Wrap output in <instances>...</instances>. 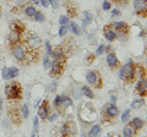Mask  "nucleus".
Listing matches in <instances>:
<instances>
[{
  "mask_svg": "<svg viewBox=\"0 0 147 137\" xmlns=\"http://www.w3.org/2000/svg\"><path fill=\"white\" fill-rule=\"evenodd\" d=\"M119 77L123 80L125 83L130 85L136 80V64L130 60L127 61L125 65L120 67V72H119Z\"/></svg>",
  "mask_w": 147,
  "mask_h": 137,
  "instance_id": "nucleus-1",
  "label": "nucleus"
},
{
  "mask_svg": "<svg viewBox=\"0 0 147 137\" xmlns=\"http://www.w3.org/2000/svg\"><path fill=\"white\" fill-rule=\"evenodd\" d=\"M5 95L9 100H20L22 98V86L16 81L6 85Z\"/></svg>",
  "mask_w": 147,
  "mask_h": 137,
  "instance_id": "nucleus-2",
  "label": "nucleus"
},
{
  "mask_svg": "<svg viewBox=\"0 0 147 137\" xmlns=\"http://www.w3.org/2000/svg\"><path fill=\"white\" fill-rule=\"evenodd\" d=\"M11 48V54H12V56L16 59V60L18 62H21V64H25L26 61V53H27V47H26V44L24 43H18V44H15V45H12Z\"/></svg>",
  "mask_w": 147,
  "mask_h": 137,
  "instance_id": "nucleus-3",
  "label": "nucleus"
},
{
  "mask_svg": "<svg viewBox=\"0 0 147 137\" xmlns=\"http://www.w3.org/2000/svg\"><path fill=\"white\" fill-rule=\"evenodd\" d=\"M86 80L91 86H93L94 88L100 89L103 86V79H102V76H100L99 71H97V70H92V71L87 72Z\"/></svg>",
  "mask_w": 147,
  "mask_h": 137,
  "instance_id": "nucleus-4",
  "label": "nucleus"
},
{
  "mask_svg": "<svg viewBox=\"0 0 147 137\" xmlns=\"http://www.w3.org/2000/svg\"><path fill=\"white\" fill-rule=\"evenodd\" d=\"M113 26V30L115 32L117 37L119 38H125L126 36L129 34V31H130V26H129L126 22L124 21H119V22H113L112 24Z\"/></svg>",
  "mask_w": 147,
  "mask_h": 137,
  "instance_id": "nucleus-5",
  "label": "nucleus"
},
{
  "mask_svg": "<svg viewBox=\"0 0 147 137\" xmlns=\"http://www.w3.org/2000/svg\"><path fill=\"white\" fill-rule=\"evenodd\" d=\"M7 115H9V118H10V120L12 121V124H15V125H21L22 120H24L20 108L13 107V105L9 107V109H7Z\"/></svg>",
  "mask_w": 147,
  "mask_h": 137,
  "instance_id": "nucleus-6",
  "label": "nucleus"
},
{
  "mask_svg": "<svg viewBox=\"0 0 147 137\" xmlns=\"http://www.w3.org/2000/svg\"><path fill=\"white\" fill-rule=\"evenodd\" d=\"M65 61L66 60H53L52 65H50V76L57 77L60 76L64 71H65Z\"/></svg>",
  "mask_w": 147,
  "mask_h": 137,
  "instance_id": "nucleus-7",
  "label": "nucleus"
},
{
  "mask_svg": "<svg viewBox=\"0 0 147 137\" xmlns=\"http://www.w3.org/2000/svg\"><path fill=\"white\" fill-rule=\"evenodd\" d=\"M50 114V105H49V100L44 99L42 104L38 108V118H40L42 120H47V118Z\"/></svg>",
  "mask_w": 147,
  "mask_h": 137,
  "instance_id": "nucleus-8",
  "label": "nucleus"
},
{
  "mask_svg": "<svg viewBox=\"0 0 147 137\" xmlns=\"http://www.w3.org/2000/svg\"><path fill=\"white\" fill-rule=\"evenodd\" d=\"M103 114H104V116L107 119H114L115 116L119 115V109H118V107L115 105V104L109 103V104H107V105L104 107Z\"/></svg>",
  "mask_w": 147,
  "mask_h": 137,
  "instance_id": "nucleus-9",
  "label": "nucleus"
},
{
  "mask_svg": "<svg viewBox=\"0 0 147 137\" xmlns=\"http://www.w3.org/2000/svg\"><path fill=\"white\" fill-rule=\"evenodd\" d=\"M134 7H135V11L137 15L146 17L147 0H134Z\"/></svg>",
  "mask_w": 147,
  "mask_h": 137,
  "instance_id": "nucleus-10",
  "label": "nucleus"
},
{
  "mask_svg": "<svg viewBox=\"0 0 147 137\" xmlns=\"http://www.w3.org/2000/svg\"><path fill=\"white\" fill-rule=\"evenodd\" d=\"M135 92L139 94L141 98L146 97V94H147V81H146V77H144V79H139V82H137V85H136Z\"/></svg>",
  "mask_w": 147,
  "mask_h": 137,
  "instance_id": "nucleus-11",
  "label": "nucleus"
},
{
  "mask_svg": "<svg viewBox=\"0 0 147 137\" xmlns=\"http://www.w3.org/2000/svg\"><path fill=\"white\" fill-rule=\"evenodd\" d=\"M107 64L108 66L112 68V70H115V68L120 67V61H119L118 56L115 55V53H109L107 55Z\"/></svg>",
  "mask_w": 147,
  "mask_h": 137,
  "instance_id": "nucleus-12",
  "label": "nucleus"
},
{
  "mask_svg": "<svg viewBox=\"0 0 147 137\" xmlns=\"http://www.w3.org/2000/svg\"><path fill=\"white\" fill-rule=\"evenodd\" d=\"M25 44H26V47H28L30 49H39L42 42H40L39 37H37V36H31V37H28L26 39Z\"/></svg>",
  "mask_w": 147,
  "mask_h": 137,
  "instance_id": "nucleus-13",
  "label": "nucleus"
},
{
  "mask_svg": "<svg viewBox=\"0 0 147 137\" xmlns=\"http://www.w3.org/2000/svg\"><path fill=\"white\" fill-rule=\"evenodd\" d=\"M7 39H9V44H10V47H12V45L18 44V43L22 42V33H20V32H17V31L11 30Z\"/></svg>",
  "mask_w": 147,
  "mask_h": 137,
  "instance_id": "nucleus-14",
  "label": "nucleus"
},
{
  "mask_svg": "<svg viewBox=\"0 0 147 137\" xmlns=\"http://www.w3.org/2000/svg\"><path fill=\"white\" fill-rule=\"evenodd\" d=\"M103 33H104L105 39L109 40V42H114V40L117 39V34H115V32H114V30H113L112 24H109V25H107V26H104Z\"/></svg>",
  "mask_w": 147,
  "mask_h": 137,
  "instance_id": "nucleus-15",
  "label": "nucleus"
},
{
  "mask_svg": "<svg viewBox=\"0 0 147 137\" xmlns=\"http://www.w3.org/2000/svg\"><path fill=\"white\" fill-rule=\"evenodd\" d=\"M136 130L134 129V126L131 125V122L124 127V137H136Z\"/></svg>",
  "mask_w": 147,
  "mask_h": 137,
  "instance_id": "nucleus-16",
  "label": "nucleus"
},
{
  "mask_svg": "<svg viewBox=\"0 0 147 137\" xmlns=\"http://www.w3.org/2000/svg\"><path fill=\"white\" fill-rule=\"evenodd\" d=\"M11 30L17 31V32H20V33L24 34L26 32V26L22 24L21 21H15V22H12L11 24Z\"/></svg>",
  "mask_w": 147,
  "mask_h": 137,
  "instance_id": "nucleus-17",
  "label": "nucleus"
},
{
  "mask_svg": "<svg viewBox=\"0 0 147 137\" xmlns=\"http://www.w3.org/2000/svg\"><path fill=\"white\" fill-rule=\"evenodd\" d=\"M131 125L134 126V129L136 131H139V130H141L142 127L145 126V121L142 120L141 118H134V119H132V121H131Z\"/></svg>",
  "mask_w": 147,
  "mask_h": 137,
  "instance_id": "nucleus-18",
  "label": "nucleus"
},
{
  "mask_svg": "<svg viewBox=\"0 0 147 137\" xmlns=\"http://www.w3.org/2000/svg\"><path fill=\"white\" fill-rule=\"evenodd\" d=\"M70 105H72V100L70 97H67V95H61V104H60V109L63 110H65L66 108H69Z\"/></svg>",
  "mask_w": 147,
  "mask_h": 137,
  "instance_id": "nucleus-19",
  "label": "nucleus"
},
{
  "mask_svg": "<svg viewBox=\"0 0 147 137\" xmlns=\"http://www.w3.org/2000/svg\"><path fill=\"white\" fill-rule=\"evenodd\" d=\"M81 93L86 95L87 98H90V99H93L94 98V93H93V91H92V88H90L88 86H82L81 87Z\"/></svg>",
  "mask_w": 147,
  "mask_h": 137,
  "instance_id": "nucleus-20",
  "label": "nucleus"
},
{
  "mask_svg": "<svg viewBox=\"0 0 147 137\" xmlns=\"http://www.w3.org/2000/svg\"><path fill=\"white\" fill-rule=\"evenodd\" d=\"M67 26H69V28L71 30V32H72L74 34H76V36H81V34H82V31H81V28H80V27L77 26V25H76L74 21L69 22V25H67Z\"/></svg>",
  "mask_w": 147,
  "mask_h": 137,
  "instance_id": "nucleus-21",
  "label": "nucleus"
},
{
  "mask_svg": "<svg viewBox=\"0 0 147 137\" xmlns=\"http://www.w3.org/2000/svg\"><path fill=\"white\" fill-rule=\"evenodd\" d=\"M100 131H102L100 126H99V125H94V126L90 130V132H88V137H97V136L100 134Z\"/></svg>",
  "mask_w": 147,
  "mask_h": 137,
  "instance_id": "nucleus-22",
  "label": "nucleus"
},
{
  "mask_svg": "<svg viewBox=\"0 0 147 137\" xmlns=\"http://www.w3.org/2000/svg\"><path fill=\"white\" fill-rule=\"evenodd\" d=\"M36 12H37V10H36L34 6L28 5V6L25 7V15H26L27 17H33V16L36 15Z\"/></svg>",
  "mask_w": 147,
  "mask_h": 137,
  "instance_id": "nucleus-23",
  "label": "nucleus"
},
{
  "mask_svg": "<svg viewBox=\"0 0 147 137\" xmlns=\"http://www.w3.org/2000/svg\"><path fill=\"white\" fill-rule=\"evenodd\" d=\"M7 72H9V80H12L15 77L18 76V68L12 66V67H7Z\"/></svg>",
  "mask_w": 147,
  "mask_h": 137,
  "instance_id": "nucleus-24",
  "label": "nucleus"
},
{
  "mask_svg": "<svg viewBox=\"0 0 147 137\" xmlns=\"http://www.w3.org/2000/svg\"><path fill=\"white\" fill-rule=\"evenodd\" d=\"M145 105V99H137V100H134V102L131 103V108L132 109H140Z\"/></svg>",
  "mask_w": 147,
  "mask_h": 137,
  "instance_id": "nucleus-25",
  "label": "nucleus"
},
{
  "mask_svg": "<svg viewBox=\"0 0 147 137\" xmlns=\"http://www.w3.org/2000/svg\"><path fill=\"white\" fill-rule=\"evenodd\" d=\"M20 110H21V114H22V118L24 119H27L30 115V110H28V105L27 104H24L21 108H20Z\"/></svg>",
  "mask_w": 147,
  "mask_h": 137,
  "instance_id": "nucleus-26",
  "label": "nucleus"
},
{
  "mask_svg": "<svg viewBox=\"0 0 147 137\" xmlns=\"http://www.w3.org/2000/svg\"><path fill=\"white\" fill-rule=\"evenodd\" d=\"M33 19H34L37 22H44V21H45V16L43 15V12L37 11V12H36V15L33 16Z\"/></svg>",
  "mask_w": 147,
  "mask_h": 137,
  "instance_id": "nucleus-27",
  "label": "nucleus"
},
{
  "mask_svg": "<svg viewBox=\"0 0 147 137\" xmlns=\"http://www.w3.org/2000/svg\"><path fill=\"white\" fill-rule=\"evenodd\" d=\"M54 107L57 109H60V104H61V95H57V97L54 98Z\"/></svg>",
  "mask_w": 147,
  "mask_h": 137,
  "instance_id": "nucleus-28",
  "label": "nucleus"
},
{
  "mask_svg": "<svg viewBox=\"0 0 147 137\" xmlns=\"http://www.w3.org/2000/svg\"><path fill=\"white\" fill-rule=\"evenodd\" d=\"M69 17L67 16H60V19H59V24L61 26H67L69 25Z\"/></svg>",
  "mask_w": 147,
  "mask_h": 137,
  "instance_id": "nucleus-29",
  "label": "nucleus"
},
{
  "mask_svg": "<svg viewBox=\"0 0 147 137\" xmlns=\"http://www.w3.org/2000/svg\"><path fill=\"white\" fill-rule=\"evenodd\" d=\"M50 65H52V62H50V58H49V55H45V56H44V60H43V66H44V68H49Z\"/></svg>",
  "mask_w": 147,
  "mask_h": 137,
  "instance_id": "nucleus-30",
  "label": "nucleus"
},
{
  "mask_svg": "<svg viewBox=\"0 0 147 137\" xmlns=\"http://www.w3.org/2000/svg\"><path fill=\"white\" fill-rule=\"evenodd\" d=\"M129 118H130V110L127 109V110H125V111L123 113V115H121V121H123V122H126V121L129 120Z\"/></svg>",
  "mask_w": 147,
  "mask_h": 137,
  "instance_id": "nucleus-31",
  "label": "nucleus"
},
{
  "mask_svg": "<svg viewBox=\"0 0 147 137\" xmlns=\"http://www.w3.org/2000/svg\"><path fill=\"white\" fill-rule=\"evenodd\" d=\"M67 30H69L67 26H61L60 30H59V36H60V37H64V36L67 33Z\"/></svg>",
  "mask_w": 147,
  "mask_h": 137,
  "instance_id": "nucleus-32",
  "label": "nucleus"
},
{
  "mask_svg": "<svg viewBox=\"0 0 147 137\" xmlns=\"http://www.w3.org/2000/svg\"><path fill=\"white\" fill-rule=\"evenodd\" d=\"M47 120H49L50 122L57 121V120H58V114H57V113H54V114H49V116L47 118Z\"/></svg>",
  "mask_w": 147,
  "mask_h": 137,
  "instance_id": "nucleus-33",
  "label": "nucleus"
},
{
  "mask_svg": "<svg viewBox=\"0 0 147 137\" xmlns=\"http://www.w3.org/2000/svg\"><path fill=\"white\" fill-rule=\"evenodd\" d=\"M102 7H103V10H110V7H112V4H110L108 0H104L103 1V4H102Z\"/></svg>",
  "mask_w": 147,
  "mask_h": 137,
  "instance_id": "nucleus-34",
  "label": "nucleus"
},
{
  "mask_svg": "<svg viewBox=\"0 0 147 137\" xmlns=\"http://www.w3.org/2000/svg\"><path fill=\"white\" fill-rule=\"evenodd\" d=\"M94 60H96V55H94V54H90V55L87 56L86 64H87V65H90V64H92V62H93Z\"/></svg>",
  "mask_w": 147,
  "mask_h": 137,
  "instance_id": "nucleus-35",
  "label": "nucleus"
},
{
  "mask_svg": "<svg viewBox=\"0 0 147 137\" xmlns=\"http://www.w3.org/2000/svg\"><path fill=\"white\" fill-rule=\"evenodd\" d=\"M104 48H105V45L104 44H100L99 47H98V49H97V52H96V55H100V54H103V52H105Z\"/></svg>",
  "mask_w": 147,
  "mask_h": 137,
  "instance_id": "nucleus-36",
  "label": "nucleus"
},
{
  "mask_svg": "<svg viewBox=\"0 0 147 137\" xmlns=\"http://www.w3.org/2000/svg\"><path fill=\"white\" fill-rule=\"evenodd\" d=\"M48 1H49V5H52V6H53V9H55V10H57V9L59 7L58 0H48Z\"/></svg>",
  "mask_w": 147,
  "mask_h": 137,
  "instance_id": "nucleus-37",
  "label": "nucleus"
},
{
  "mask_svg": "<svg viewBox=\"0 0 147 137\" xmlns=\"http://www.w3.org/2000/svg\"><path fill=\"white\" fill-rule=\"evenodd\" d=\"M45 48H47V49H45V50H47V55H50V53H52V45H50V43L48 42V40H47V42H45Z\"/></svg>",
  "mask_w": 147,
  "mask_h": 137,
  "instance_id": "nucleus-38",
  "label": "nucleus"
},
{
  "mask_svg": "<svg viewBox=\"0 0 147 137\" xmlns=\"http://www.w3.org/2000/svg\"><path fill=\"white\" fill-rule=\"evenodd\" d=\"M3 79L4 80H9V72H7V67L3 68Z\"/></svg>",
  "mask_w": 147,
  "mask_h": 137,
  "instance_id": "nucleus-39",
  "label": "nucleus"
},
{
  "mask_svg": "<svg viewBox=\"0 0 147 137\" xmlns=\"http://www.w3.org/2000/svg\"><path fill=\"white\" fill-rule=\"evenodd\" d=\"M57 89V83H55V82H53L52 85H49V87H48V92H54V91Z\"/></svg>",
  "mask_w": 147,
  "mask_h": 137,
  "instance_id": "nucleus-40",
  "label": "nucleus"
},
{
  "mask_svg": "<svg viewBox=\"0 0 147 137\" xmlns=\"http://www.w3.org/2000/svg\"><path fill=\"white\" fill-rule=\"evenodd\" d=\"M33 127H34V131H38V118H34V120H33Z\"/></svg>",
  "mask_w": 147,
  "mask_h": 137,
  "instance_id": "nucleus-41",
  "label": "nucleus"
},
{
  "mask_svg": "<svg viewBox=\"0 0 147 137\" xmlns=\"http://www.w3.org/2000/svg\"><path fill=\"white\" fill-rule=\"evenodd\" d=\"M120 10H113L112 11V17H117V16H120Z\"/></svg>",
  "mask_w": 147,
  "mask_h": 137,
  "instance_id": "nucleus-42",
  "label": "nucleus"
},
{
  "mask_svg": "<svg viewBox=\"0 0 147 137\" xmlns=\"http://www.w3.org/2000/svg\"><path fill=\"white\" fill-rule=\"evenodd\" d=\"M84 15H85V16L87 17V20H91V21L93 20V16H92L90 12H87V11H84Z\"/></svg>",
  "mask_w": 147,
  "mask_h": 137,
  "instance_id": "nucleus-43",
  "label": "nucleus"
},
{
  "mask_svg": "<svg viewBox=\"0 0 147 137\" xmlns=\"http://www.w3.org/2000/svg\"><path fill=\"white\" fill-rule=\"evenodd\" d=\"M40 5L44 6V7H47V6H49V1H48V0H40Z\"/></svg>",
  "mask_w": 147,
  "mask_h": 137,
  "instance_id": "nucleus-44",
  "label": "nucleus"
},
{
  "mask_svg": "<svg viewBox=\"0 0 147 137\" xmlns=\"http://www.w3.org/2000/svg\"><path fill=\"white\" fill-rule=\"evenodd\" d=\"M104 50H107V53H108V54H109V53H113L112 47H110V45H108V47H105V48H104Z\"/></svg>",
  "mask_w": 147,
  "mask_h": 137,
  "instance_id": "nucleus-45",
  "label": "nucleus"
},
{
  "mask_svg": "<svg viewBox=\"0 0 147 137\" xmlns=\"http://www.w3.org/2000/svg\"><path fill=\"white\" fill-rule=\"evenodd\" d=\"M115 102H117V97H112V99H110V103L115 104Z\"/></svg>",
  "mask_w": 147,
  "mask_h": 137,
  "instance_id": "nucleus-46",
  "label": "nucleus"
},
{
  "mask_svg": "<svg viewBox=\"0 0 147 137\" xmlns=\"http://www.w3.org/2000/svg\"><path fill=\"white\" fill-rule=\"evenodd\" d=\"M3 111V98H0V113Z\"/></svg>",
  "mask_w": 147,
  "mask_h": 137,
  "instance_id": "nucleus-47",
  "label": "nucleus"
},
{
  "mask_svg": "<svg viewBox=\"0 0 147 137\" xmlns=\"http://www.w3.org/2000/svg\"><path fill=\"white\" fill-rule=\"evenodd\" d=\"M32 137H38V132L33 131V134H32Z\"/></svg>",
  "mask_w": 147,
  "mask_h": 137,
  "instance_id": "nucleus-48",
  "label": "nucleus"
},
{
  "mask_svg": "<svg viewBox=\"0 0 147 137\" xmlns=\"http://www.w3.org/2000/svg\"><path fill=\"white\" fill-rule=\"evenodd\" d=\"M32 1H33L34 3V5H37V4H38L39 1H38V0H32Z\"/></svg>",
  "mask_w": 147,
  "mask_h": 137,
  "instance_id": "nucleus-49",
  "label": "nucleus"
},
{
  "mask_svg": "<svg viewBox=\"0 0 147 137\" xmlns=\"http://www.w3.org/2000/svg\"><path fill=\"white\" fill-rule=\"evenodd\" d=\"M0 12H1V7H0Z\"/></svg>",
  "mask_w": 147,
  "mask_h": 137,
  "instance_id": "nucleus-50",
  "label": "nucleus"
}]
</instances>
